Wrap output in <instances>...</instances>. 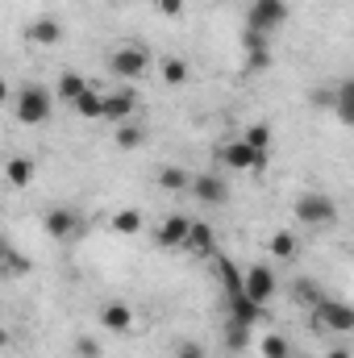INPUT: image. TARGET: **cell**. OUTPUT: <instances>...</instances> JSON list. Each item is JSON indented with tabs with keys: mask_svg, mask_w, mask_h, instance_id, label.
<instances>
[{
	"mask_svg": "<svg viewBox=\"0 0 354 358\" xmlns=\"http://www.w3.org/2000/svg\"><path fill=\"white\" fill-rule=\"evenodd\" d=\"M50 113H55V92L46 84L29 80V84H21L13 92V117L21 125H42V121H50Z\"/></svg>",
	"mask_w": 354,
	"mask_h": 358,
	"instance_id": "1",
	"label": "cell"
},
{
	"mask_svg": "<svg viewBox=\"0 0 354 358\" xmlns=\"http://www.w3.org/2000/svg\"><path fill=\"white\" fill-rule=\"evenodd\" d=\"M296 217H300V225H313V229H325V225H334L338 221V200L330 196V192H300L296 196Z\"/></svg>",
	"mask_w": 354,
	"mask_h": 358,
	"instance_id": "2",
	"label": "cell"
},
{
	"mask_svg": "<svg viewBox=\"0 0 354 358\" xmlns=\"http://www.w3.org/2000/svg\"><path fill=\"white\" fill-rule=\"evenodd\" d=\"M42 229H46V238L50 242H76L80 234H84V217H80V208H71V204H55V208H46L42 213Z\"/></svg>",
	"mask_w": 354,
	"mask_h": 358,
	"instance_id": "3",
	"label": "cell"
},
{
	"mask_svg": "<svg viewBox=\"0 0 354 358\" xmlns=\"http://www.w3.org/2000/svg\"><path fill=\"white\" fill-rule=\"evenodd\" d=\"M146 67H150V59H146V46H138V42H117L108 50V71L117 80H142Z\"/></svg>",
	"mask_w": 354,
	"mask_h": 358,
	"instance_id": "4",
	"label": "cell"
},
{
	"mask_svg": "<svg viewBox=\"0 0 354 358\" xmlns=\"http://www.w3.org/2000/svg\"><path fill=\"white\" fill-rule=\"evenodd\" d=\"M313 317H317V325L325 329V334H354V304L346 300H334V296H325L317 308H313Z\"/></svg>",
	"mask_w": 354,
	"mask_h": 358,
	"instance_id": "5",
	"label": "cell"
},
{
	"mask_svg": "<svg viewBox=\"0 0 354 358\" xmlns=\"http://www.w3.org/2000/svg\"><path fill=\"white\" fill-rule=\"evenodd\" d=\"M283 21H288V0H250V8H246V29H259L267 38Z\"/></svg>",
	"mask_w": 354,
	"mask_h": 358,
	"instance_id": "6",
	"label": "cell"
},
{
	"mask_svg": "<svg viewBox=\"0 0 354 358\" xmlns=\"http://www.w3.org/2000/svg\"><path fill=\"white\" fill-rule=\"evenodd\" d=\"M221 163H225L229 171H263L267 155H259L246 138H234V142H225V146H221Z\"/></svg>",
	"mask_w": 354,
	"mask_h": 358,
	"instance_id": "7",
	"label": "cell"
},
{
	"mask_svg": "<svg viewBox=\"0 0 354 358\" xmlns=\"http://www.w3.org/2000/svg\"><path fill=\"white\" fill-rule=\"evenodd\" d=\"M134 113H138V92H134V88L104 92V117H100V121L125 125V121H134Z\"/></svg>",
	"mask_w": 354,
	"mask_h": 358,
	"instance_id": "8",
	"label": "cell"
},
{
	"mask_svg": "<svg viewBox=\"0 0 354 358\" xmlns=\"http://www.w3.org/2000/svg\"><path fill=\"white\" fill-rule=\"evenodd\" d=\"M200 204H225L229 200V179H221L217 171H200L192 176V187H187Z\"/></svg>",
	"mask_w": 354,
	"mask_h": 358,
	"instance_id": "9",
	"label": "cell"
},
{
	"mask_svg": "<svg viewBox=\"0 0 354 358\" xmlns=\"http://www.w3.org/2000/svg\"><path fill=\"white\" fill-rule=\"evenodd\" d=\"M100 329L104 334H129L134 329V308L125 304V300H108V304H100Z\"/></svg>",
	"mask_w": 354,
	"mask_h": 358,
	"instance_id": "10",
	"label": "cell"
},
{
	"mask_svg": "<svg viewBox=\"0 0 354 358\" xmlns=\"http://www.w3.org/2000/svg\"><path fill=\"white\" fill-rule=\"evenodd\" d=\"M242 287H246V296L255 300V304H263L267 308V300L275 296V271L271 267H246V279H242Z\"/></svg>",
	"mask_w": 354,
	"mask_h": 358,
	"instance_id": "11",
	"label": "cell"
},
{
	"mask_svg": "<svg viewBox=\"0 0 354 358\" xmlns=\"http://www.w3.org/2000/svg\"><path fill=\"white\" fill-rule=\"evenodd\" d=\"M187 234H192V221L187 217H167L159 229H155V242L163 250H187Z\"/></svg>",
	"mask_w": 354,
	"mask_h": 358,
	"instance_id": "12",
	"label": "cell"
},
{
	"mask_svg": "<svg viewBox=\"0 0 354 358\" xmlns=\"http://www.w3.org/2000/svg\"><path fill=\"white\" fill-rule=\"evenodd\" d=\"M63 21H55V17H34L29 21V29H25V38L34 42V46H59L63 42Z\"/></svg>",
	"mask_w": 354,
	"mask_h": 358,
	"instance_id": "13",
	"label": "cell"
},
{
	"mask_svg": "<svg viewBox=\"0 0 354 358\" xmlns=\"http://www.w3.org/2000/svg\"><path fill=\"white\" fill-rule=\"evenodd\" d=\"M330 108H334V117H338L342 125L354 129V76L351 80H338V88L330 92Z\"/></svg>",
	"mask_w": 354,
	"mask_h": 358,
	"instance_id": "14",
	"label": "cell"
},
{
	"mask_svg": "<svg viewBox=\"0 0 354 358\" xmlns=\"http://www.w3.org/2000/svg\"><path fill=\"white\" fill-rule=\"evenodd\" d=\"M259 317H263V304H255V300L246 296V287L229 296V321H242V325H259Z\"/></svg>",
	"mask_w": 354,
	"mask_h": 358,
	"instance_id": "15",
	"label": "cell"
},
{
	"mask_svg": "<svg viewBox=\"0 0 354 358\" xmlns=\"http://www.w3.org/2000/svg\"><path fill=\"white\" fill-rule=\"evenodd\" d=\"M159 76H163L171 88H183V84L192 80V67H187V59H179V55H163V63H159Z\"/></svg>",
	"mask_w": 354,
	"mask_h": 358,
	"instance_id": "16",
	"label": "cell"
},
{
	"mask_svg": "<svg viewBox=\"0 0 354 358\" xmlns=\"http://www.w3.org/2000/svg\"><path fill=\"white\" fill-rule=\"evenodd\" d=\"M213 246H217V234H213V225H208V221H192L187 250H192V255H213Z\"/></svg>",
	"mask_w": 354,
	"mask_h": 358,
	"instance_id": "17",
	"label": "cell"
},
{
	"mask_svg": "<svg viewBox=\"0 0 354 358\" xmlns=\"http://www.w3.org/2000/svg\"><path fill=\"white\" fill-rule=\"evenodd\" d=\"M71 108H76V117H84V121H96V117H104V92L92 84V88L84 92V96H80Z\"/></svg>",
	"mask_w": 354,
	"mask_h": 358,
	"instance_id": "18",
	"label": "cell"
},
{
	"mask_svg": "<svg viewBox=\"0 0 354 358\" xmlns=\"http://www.w3.org/2000/svg\"><path fill=\"white\" fill-rule=\"evenodd\" d=\"M4 179H8V187H25V183L34 179V159H25V155H13V159L4 163Z\"/></svg>",
	"mask_w": 354,
	"mask_h": 358,
	"instance_id": "19",
	"label": "cell"
},
{
	"mask_svg": "<svg viewBox=\"0 0 354 358\" xmlns=\"http://www.w3.org/2000/svg\"><path fill=\"white\" fill-rule=\"evenodd\" d=\"M88 88H92V80L88 76H80V71H63V76H59V96H63L67 104H76Z\"/></svg>",
	"mask_w": 354,
	"mask_h": 358,
	"instance_id": "20",
	"label": "cell"
},
{
	"mask_svg": "<svg viewBox=\"0 0 354 358\" xmlns=\"http://www.w3.org/2000/svg\"><path fill=\"white\" fill-rule=\"evenodd\" d=\"M138 229H142V213H138V208H117V213H113V234L134 238Z\"/></svg>",
	"mask_w": 354,
	"mask_h": 358,
	"instance_id": "21",
	"label": "cell"
},
{
	"mask_svg": "<svg viewBox=\"0 0 354 358\" xmlns=\"http://www.w3.org/2000/svg\"><path fill=\"white\" fill-rule=\"evenodd\" d=\"M159 187L163 192H183V187H192V176L183 167H163L159 171Z\"/></svg>",
	"mask_w": 354,
	"mask_h": 358,
	"instance_id": "22",
	"label": "cell"
},
{
	"mask_svg": "<svg viewBox=\"0 0 354 358\" xmlns=\"http://www.w3.org/2000/svg\"><path fill=\"white\" fill-rule=\"evenodd\" d=\"M259 355L263 358H292V346H288L283 334H267L263 342H259Z\"/></svg>",
	"mask_w": 354,
	"mask_h": 358,
	"instance_id": "23",
	"label": "cell"
},
{
	"mask_svg": "<svg viewBox=\"0 0 354 358\" xmlns=\"http://www.w3.org/2000/svg\"><path fill=\"white\" fill-rule=\"evenodd\" d=\"M267 246H271V255H275V259H283V263H288V259H296V238H292L288 229L271 234V242H267Z\"/></svg>",
	"mask_w": 354,
	"mask_h": 358,
	"instance_id": "24",
	"label": "cell"
},
{
	"mask_svg": "<svg viewBox=\"0 0 354 358\" xmlns=\"http://www.w3.org/2000/svg\"><path fill=\"white\" fill-rule=\"evenodd\" d=\"M142 138H146V134H142V125H134V121L117 125V146H121V150H138V146H142Z\"/></svg>",
	"mask_w": 354,
	"mask_h": 358,
	"instance_id": "25",
	"label": "cell"
},
{
	"mask_svg": "<svg viewBox=\"0 0 354 358\" xmlns=\"http://www.w3.org/2000/svg\"><path fill=\"white\" fill-rule=\"evenodd\" d=\"M242 138H246V142H250L259 155H271V125H263V121H259V125H250Z\"/></svg>",
	"mask_w": 354,
	"mask_h": 358,
	"instance_id": "26",
	"label": "cell"
},
{
	"mask_svg": "<svg viewBox=\"0 0 354 358\" xmlns=\"http://www.w3.org/2000/svg\"><path fill=\"white\" fill-rule=\"evenodd\" d=\"M296 300H304L309 308H317V304H321L325 296H321V287H317L313 279H296Z\"/></svg>",
	"mask_w": 354,
	"mask_h": 358,
	"instance_id": "27",
	"label": "cell"
},
{
	"mask_svg": "<svg viewBox=\"0 0 354 358\" xmlns=\"http://www.w3.org/2000/svg\"><path fill=\"white\" fill-rule=\"evenodd\" d=\"M246 338H250V325H242V321H229V325H225L229 350H246Z\"/></svg>",
	"mask_w": 354,
	"mask_h": 358,
	"instance_id": "28",
	"label": "cell"
},
{
	"mask_svg": "<svg viewBox=\"0 0 354 358\" xmlns=\"http://www.w3.org/2000/svg\"><path fill=\"white\" fill-rule=\"evenodd\" d=\"M171 358H208V355H204V346H200V342H192V338H179L176 346H171Z\"/></svg>",
	"mask_w": 354,
	"mask_h": 358,
	"instance_id": "29",
	"label": "cell"
},
{
	"mask_svg": "<svg viewBox=\"0 0 354 358\" xmlns=\"http://www.w3.org/2000/svg\"><path fill=\"white\" fill-rule=\"evenodd\" d=\"M76 355H80V358H100V355H104V346H100L92 334H80V338H76Z\"/></svg>",
	"mask_w": 354,
	"mask_h": 358,
	"instance_id": "30",
	"label": "cell"
},
{
	"mask_svg": "<svg viewBox=\"0 0 354 358\" xmlns=\"http://www.w3.org/2000/svg\"><path fill=\"white\" fill-rule=\"evenodd\" d=\"M4 271H8V275H21V271H29V263H25L13 246H4Z\"/></svg>",
	"mask_w": 354,
	"mask_h": 358,
	"instance_id": "31",
	"label": "cell"
},
{
	"mask_svg": "<svg viewBox=\"0 0 354 358\" xmlns=\"http://www.w3.org/2000/svg\"><path fill=\"white\" fill-rule=\"evenodd\" d=\"M155 4H159L167 17H183V0H155Z\"/></svg>",
	"mask_w": 354,
	"mask_h": 358,
	"instance_id": "32",
	"label": "cell"
},
{
	"mask_svg": "<svg viewBox=\"0 0 354 358\" xmlns=\"http://www.w3.org/2000/svg\"><path fill=\"white\" fill-rule=\"evenodd\" d=\"M330 358H351V350H346V346H334V350H330Z\"/></svg>",
	"mask_w": 354,
	"mask_h": 358,
	"instance_id": "33",
	"label": "cell"
}]
</instances>
